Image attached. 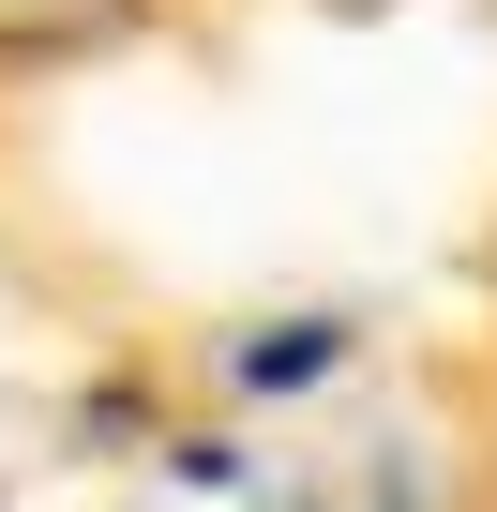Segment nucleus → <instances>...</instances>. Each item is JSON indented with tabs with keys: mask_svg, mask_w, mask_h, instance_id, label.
<instances>
[{
	"mask_svg": "<svg viewBox=\"0 0 497 512\" xmlns=\"http://www.w3.org/2000/svg\"><path fill=\"white\" fill-rule=\"evenodd\" d=\"M121 16H136V0H0V46H91Z\"/></svg>",
	"mask_w": 497,
	"mask_h": 512,
	"instance_id": "f257e3e1",
	"label": "nucleus"
},
{
	"mask_svg": "<svg viewBox=\"0 0 497 512\" xmlns=\"http://www.w3.org/2000/svg\"><path fill=\"white\" fill-rule=\"evenodd\" d=\"M332 347H347V332H317V317H302V332H257V347H241V392H302Z\"/></svg>",
	"mask_w": 497,
	"mask_h": 512,
	"instance_id": "f03ea898",
	"label": "nucleus"
}]
</instances>
